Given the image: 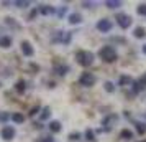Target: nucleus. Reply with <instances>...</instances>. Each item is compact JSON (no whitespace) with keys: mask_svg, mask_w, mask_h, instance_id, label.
I'll list each match as a JSON object with an SVG mask.
<instances>
[{"mask_svg":"<svg viewBox=\"0 0 146 142\" xmlns=\"http://www.w3.org/2000/svg\"><path fill=\"white\" fill-rule=\"evenodd\" d=\"M76 60H77V63H79L80 66H90L94 63V53L92 51H86V50H80V51H77L76 53Z\"/></svg>","mask_w":146,"mask_h":142,"instance_id":"f257e3e1","label":"nucleus"},{"mask_svg":"<svg viewBox=\"0 0 146 142\" xmlns=\"http://www.w3.org/2000/svg\"><path fill=\"white\" fill-rule=\"evenodd\" d=\"M100 58L105 61V63H113V61L117 60V51H115V48L113 46H104L100 48Z\"/></svg>","mask_w":146,"mask_h":142,"instance_id":"f03ea898","label":"nucleus"},{"mask_svg":"<svg viewBox=\"0 0 146 142\" xmlns=\"http://www.w3.org/2000/svg\"><path fill=\"white\" fill-rule=\"evenodd\" d=\"M79 83L82 86H86V88H90V86L95 84V76L92 73H82L79 78Z\"/></svg>","mask_w":146,"mask_h":142,"instance_id":"7ed1b4c3","label":"nucleus"},{"mask_svg":"<svg viewBox=\"0 0 146 142\" xmlns=\"http://www.w3.org/2000/svg\"><path fill=\"white\" fill-rule=\"evenodd\" d=\"M131 17L130 15H126V13H118L117 15V23H118V27L120 28H123V30H126V28L131 25Z\"/></svg>","mask_w":146,"mask_h":142,"instance_id":"20e7f679","label":"nucleus"},{"mask_svg":"<svg viewBox=\"0 0 146 142\" xmlns=\"http://www.w3.org/2000/svg\"><path fill=\"white\" fill-rule=\"evenodd\" d=\"M0 135H2V139H3V141H12L15 135H17V131H15L13 126H3Z\"/></svg>","mask_w":146,"mask_h":142,"instance_id":"39448f33","label":"nucleus"},{"mask_svg":"<svg viewBox=\"0 0 146 142\" xmlns=\"http://www.w3.org/2000/svg\"><path fill=\"white\" fill-rule=\"evenodd\" d=\"M112 22L108 20V18H102V20L97 22V30L102 32V33H107V32H110L112 30Z\"/></svg>","mask_w":146,"mask_h":142,"instance_id":"423d86ee","label":"nucleus"},{"mask_svg":"<svg viewBox=\"0 0 146 142\" xmlns=\"http://www.w3.org/2000/svg\"><path fill=\"white\" fill-rule=\"evenodd\" d=\"M21 53L25 55V56H28V58H31V56H33L35 55V50H33V46H31V43H30V41H21Z\"/></svg>","mask_w":146,"mask_h":142,"instance_id":"0eeeda50","label":"nucleus"},{"mask_svg":"<svg viewBox=\"0 0 146 142\" xmlns=\"http://www.w3.org/2000/svg\"><path fill=\"white\" fill-rule=\"evenodd\" d=\"M117 119H118V116H117V114H108L107 117H104L102 124H104V126H107V127L100 129V131H110V124H112V122H115Z\"/></svg>","mask_w":146,"mask_h":142,"instance_id":"6e6552de","label":"nucleus"},{"mask_svg":"<svg viewBox=\"0 0 146 142\" xmlns=\"http://www.w3.org/2000/svg\"><path fill=\"white\" fill-rule=\"evenodd\" d=\"M38 12H40L41 15H53V13H56V8L51 7V5H41V7L38 8Z\"/></svg>","mask_w":146,"mask_h":142,"instance_id":"1a4fd4ad","label":"nucleus"},{"mask_svg":"<svg viewBox=\"0 0 146 142\" xmlns=\"http://www.w3.org/2000/svg\"><path fill=\"white\" fill-rule=\"evenodd\" d=\"M15 91H17L18 94H23V93L27 91V81H23V79H18V81L15 83Z\"/></svg>","mask_w":146,"mask_h":142,"instance_id":"9d476101","label":"nucleus"},{"mask_svg":"<svg viewBox=\"0 0 146 142\" xmlns=\"http://www.w3.org/2000/svg\"><path fill=\"white\" fill-rule=\"evenodd\" d=\"M10 46H12V36H8V35L0 36V48H10Z\"/></svg>","mask_w":146,"mask_h":142,"instance_id":"9b49d317","label":"nucleus"},{"mask_svg":"<svg viewBox=\"0 0 146 142\" xmlns=\"http://www.w3.org/2000/svg\"><path fill=\"white\" fill-rule=\"evenodd\" d=\"M54 71H56L59 76H64V75L69 73V66H67V65H58V66L54 68Z\"/></svg>","mask_w":146,"mask_h":142,"instance_id":"f8f14e48","label":"nucleus"},{"mask_svg":"<svg viewBox=\"0 0 146 142\" xmlns=\"http://www.w3.org/2000/svg\"><path fill=\"white\" fill-rule=\"evenodd\" d=\"M80 22H82L80 13H71L69 15V23H71V25H77V23H80Z\"/></svg>","mask_w":146,"mask_h":142,"instance_id":"ddd939ff","label":"nucleus"},{"mask_svg":"<svg viewBox=\"0 0 146 142\" xmlns=\"http://www.w3.org/2000/svg\"><path fill=\"white\" fill-rule=\"evenodd\" d=\"M12 121H13L15 124H23V122H25V116L21 114V112H13V114H12Z\"/></svg>","mask_w":146,"mask_h":142,"instance_id":"4468645a","label":"nucleus"},{"mask_svg":"<svg viewBox=\"0 0 146 142\" xmlns=\"http://www.w3.org/2000/svg\"><path fill=\"white\" fill-rule=\"evenodd\" d=\"M49 131L54 132V134H56V132H59V131H61V122L59 121H51V122H49Z\"/></svg>","mask_w":146,"mask_h":142,"instance_id":"2eb2a0df","label":"nucleus"},{"mask_svg":"<svg viewBox=\"0 0 146 142\" xmlns=\"http://www.w3.org/2000/svg\"><path fill=\"white\" fill-rule=\"evenodd\" d=\"M49 116H51V109L48 108V106L41 109V114H40V119H41V121H46V119H49Z\"/></svg>","mask_w":146,"mask_h":142,"instance_id":"dca6fc26","label":"nucleus"},{"mask_svg":"<svg viewBox=\"0 0 146 142\" xmlns=\"http://www.w3.org/2000/svg\"><path fill=\"white\" fill-rule=\"evenodd\" d=\"M120 137L125 139V141H130V139H133V132L131 131H128V129H123V131L120 132Z\"/></svg>","mask_w":146,"mask_h":142,"instance_id":"f3484780","label":"nucleus"},{"mask_svg":"<svg viewBox=\"0 0 146 142\" xmlns=\"http://www.w3.org/2000/svg\"><path fill=\"white\" fill-rule=\"evenodd\" d=\"M118 84H120V86H125V84H130V86H131L133 79L130 78V76H121V78H120V81H118Z\"/></svg>","mask_w":146,"mask_h":142,"instance_id":"a211bd4d","label":"nucleus"},{"mask_svg":"<svg viewBox=\"0 0 146 142\" xmlns=\"http://www.w3.org/2000/svg\"><path fill=\"white\" fill-rule=\"evenodd\" d=\"M105 5L108 8H117V7H120V5H121V2H120V0H107Z\"/></svg>","mask_w":146,"mask_h":142,"instance_id":"6ab92c4d","label":"nucleus"},{"mask_svg":"<svg viewBox=\"0 0 146 142\" xmlns=\"http://www.w3.org/2000/svg\"><path fill=\"white\" fill-rule=\"evenodd\" d=\"M145 35H146V30L143 27H136L135 28V36H136V38H143Z\"/></svg>","mask_w":146,"mask_h":142,"instance_id":"aec40b11","label":"nucleus"},{"mask_svg":"<svg viewBox=\"0 0 146 142\" xmlns=\"http://www.w3.org/2000/svg\"><path fill=\"white\" fill-rule=\"evenodd\" d=\"M135 126H136V131H138V134L143 135V134L146 132V124H145V122H136Z\"/></svg>","mask_w":146,"mask_h":142,"instance_id":"412c9836","label":"nucleus"},{"mask_svg":"<svg viewBox=\"0 0 146 142\" xmlns=\"http://www.w3.org/2000/svg\"><path fill=\"white\" fill-rule=\"evenodd\" d=\"M17 7H20V8H27V7H30V2L28 0H15L13 2Z\"/></svg>","mask_w":146,"mask_h":142,"instance_id":"4be33fe9","label":"nucleus"},{"mask_svg":"<svg viewBox=\"0 0 146 142\" xmlns=\"http://www.w3.org/2000/svg\"><path fill=\"white\" fill-rule=\"evenodd\" d=\"M86 139H87L89 142H94V141H95V132H94L92 129H87V131H86Z\"/></svg>","mask_w":146,"mask_h":142,"instance_id":"5701e85b","label":"nucleus"},{"mask_svg":"<svg viewBox=\"0 0 146 142\" xmlns=\"http://www.w3.org/2000/svg\"><path fill=\"white\" fill-rule=\"evenodd\" d=\"M80 132H71L69 134V141H72V142H77V141H80Z\"/></svg>","mask_w":146,"mask_h":142,"instance_id":"b1692460","label":"nucleus"},{"mask_svg":"<svg viewBox=\"0 0 146 142\" xmlns=\"http://www.w3.org/2000/svg\"><path fill=\"white\" fill-rule=\"evenodd\" d=\"M136 12H138V15H141V17H146V3H141V5H138Z\"/></svg>","mask_w":146,"mask_h":142,"instance_id":"393cba45","label":"nucleus"},{"mask_svg":"<svg viewBox=\"0 0 146 142\" xmlns=\"http://www.w3.org/2000/svg\"><path fill=\"white\" fill-rule=\"evenodd\" d=\"M138 84H139V88H141V89H145V88H146V73L141 76V78H139Z\"/></svg>","mask_w":146,"mask_h":142,"instance_id":"a878e982","label":"nucleus"},{"mask_svg":"<svg viewBox=\"0 0 146 142\" xmlns=\"http://www.w3.org/2000/svg\"><path fill=\"white\" fill-rule=\"evenodd\" d=\"M8 119H12V114H8V112H0V121L5 122Z\"/></svg>","mask_w":146,"mask_h":142,"instance_id":"bb28decb","label":"nucleus"},{"mask_svg":"<svg viewBox=\"0 0 146 142\" xmlns=\"http://www.w3.org/2000/svg\"><path fill=\"white\" fill-rule=\"evenodd\" d=\"M104 86H105V89L108 91V93H113V91H115V88H113V83H110V81H107Z\"/></svg>","mask_w":146,"mask_h":142,"instance_id":"cd10ccee","label":"nucleus"},{"mask_svg":"<svg viewBox=\"0 0 146 142\" xmlns=\"http://www.w3.org/2000/svg\"><path fill=\"white\" fill-rule=\"evenodd\" d=\"M66 12H67V7H61L59 10H58V17H59V18H62V17L66 15Z\"/></svg>","mask_w":146,"mask_h":142,"instance_id":"c85d7f7f","label":"nucleus"},{"mask_svg":"<svg viewBox=\"0 0 146 142\" xmlns=\"http://www.w3.org/2000/svg\"><path fill=\"white\" fill-rule=\"evenodd\" d=\"M40 111H41V108H40V106H36V108H33L31 111H30V116L33 117V116H36L38 112H40Z\"/></svg>","mask_w":146,"mask_h":142,"instance_id":"c756f323","label":"nucleus"},{"mask_svg":"<svg viewBox=\"0 0 146 142\" xmlns=\"http://www.w3.org/2000/svg\"><path fill=\"white\" fill-rule=\"evenodd\" d=\"M71 41V33L69 32H66V35H64V40H62V43H69Z\"/></svg>","mask_w":146,"mask_h":142,"instance_id":"7c9ffc66","label":"nucleus"},{"mask_svg":"<svg viewBox=\"0 0 146 142\" xmlns=\"http://www.w3.org/2000/svg\"><path fill=\"white\" fill-rule=\"evenodd\" d=\"M38 142H53V137H43V139H40Z\"/></svg>","mask_w":146,"mask_h":142,"instance_id":"2f4dec72","label":"nucleus"},{"mask_svg":"<svg viewBox=\"0 0 146 142\" xmlns=\"http://www.w3.org/2000/svg\"><path fill=\"white\" fill-rule=\"evenodd\" d=\"M82 5H84V7H86V8H90V7H92V5H94V3H92V2H84Z\"/></svg>","mask_w":146,"mask_h":142,"instance_id":"473e14b6","label":"nucleus"},{"mask_svg":"<svg viewBox=\"0 0 146 142\" xmlns=\"http://www.w3.org/2000/svg\"><path fill=\"white\" fill-rule=\"evenodd\" d=\"M143 53L146 55V45H145V46H143Z\"/></svg>","mask_w":146,"mask_h":142,"instance_id":"72a5a7b5","label":"nucleus"},{"mask_svg":"<svg viewBox=\"0 0 146 142\" xmlns=\"http://www.w3.org/2000/svg\"><path fill=\"white\" fill-rule=\"evenodd\" d=\"M145 142H146V141H145Z\"/></svg>","mask_w":146,"mask_h":142,"instance_id":"f704fd0d","label":"nucleus"}]
</instances>
